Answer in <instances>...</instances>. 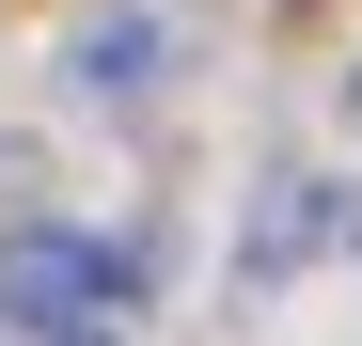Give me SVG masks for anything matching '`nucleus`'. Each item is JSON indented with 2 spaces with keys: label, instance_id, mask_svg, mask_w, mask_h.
<instances>
[{
  "label": "nucleus",
  "instance_id": "nucleus-1",
  "mask_svg": "<svg viewBox=\"0 0 362 346\" xmlns=\"http://www.w3.org/2000/svg\"><path fill=\"white\" fill-rule=\"evenodd\" d=\"M110 299H127V252H95V237H47V220H16L0 237V330H110Z\"/></svg>",
  "mask_w": 362,
  "mask_h": 346
},
{
  "label": "nucleus",
  "instance_id": "nucleus-2",
  "mask_svg": "<svg viewBox=\"0 0 362 346\" xmlns=\"http://www.w3.org/2000/svg\"><path fill=\"white\" fill-rule=\"evenodd\" d=\"M173 47H189V0H95V16L64 32V95L79 110H142L173 79Z\"/></svg>",
  "mask_w": 362,
  "mask_h": 346
},
{
  "label": "nucleus",
  "instance_id": "nucleus-3",
  "mask_svg": "<svg viewBox=\"0 0 362 346\" xmlns=\"http://www.w3.org/2000/svg\"><path fill=\"white\" fill-rule=\"evenodd\" d=\"M47 346H110V330H47Z\"/></svg>",
  "mask_w": 362,
  "mask_h": 346
},
{
  "label": "nucleus",
  "instance_id": "nucleus-4",
  "mask_svg": "<svg viewBox=\"0 0 362 346\" xmlns=\"http://www.w3.org/2000/svg\"><path fill=\"white\" fill-rule=\"evenodd\" d=\"M346 110H362V64H346Z\"/></svg>",
  "mask_w": 362,
  "mask_h": 346
}]
</instances>
